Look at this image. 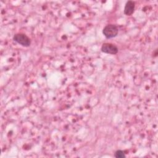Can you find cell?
<instances>
[{
	"mask_svg": "<svg viewBox=\"0 0 158 158\" xmlns=\"http://www.w3.org/2000/svg\"><path fill=\"white\" fill-rule=\"evenodd\" d=\"M14 41L24 47H28L31 44L30 39L24 33H17L13 37Z\"/></svg>",
	"mask_w": 158,
	"mask_h": 158,
	"instance_id": "7a4b0ae2",
	"label": "cell"
},
{
	"mask_svg": "<svg viewBox=\"0 0 158 158\" xmlns=\"http://www.w3.org/2000/svg\"><path fill=\"white\" fill-rule=\"evenodd\" d=\"M114 157L117 158H124L125 157V154L122 150H117L114 154Z\"/></svg>",
	"mask_w": 158,
	"mask_h": 158,
	"instance_id": "5b68a950",
	"label": "cell"
},
{
	"mask_svg": "<svg viewBox=\"0 0 158 158\" xmlns=\"http://www.w3.org/2000/svg\"><path fill=\"white\" fill-rule=\"evenodd\" d=\"M118 32V27L114 24H109L104 27L102 33L106 38H112L115 37Z\"/></svg>",
	"mask_w": 158,
	"mask_h": 158,
	"instance_id": "6da1fadb",
	"label": "cell"
},
{
	"mask_svg": "<svg viewBox=\"0 0 158 158\" xmlns=\"http://www.w3.org/2000/svg\"><path fill=\"white\" fill-rule=\"evenodd\" d=\"M135 7V2L132 1H127L125 4L124 10H123V12H124L125 15H132L133 13L134 12Z\"/></svg>",
	"mask_w": 158,
	"mask_h": 158,
	"instance_id": "277c9868",
	"label": "cell"
},
{
	"mask_svg": "<svg viewBox=\"0 0 158 158\" xmlns=\"http://www.w3.org/2000/svg\"><path fill=\"white\" fill-rule=\"evenodd\" d=\"M101 51L110 54H115L118 52V49L117 47L114 44L109 43H105L101 46Z\"/></svg>",
	"mask_w": 158,
	"mask_h": 158,
	"instance_id": "3957f363",
	"label": "cell"
}]
</instances>
